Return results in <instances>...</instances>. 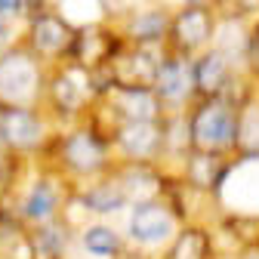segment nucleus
<instances>
[{
  "label": "nucleus",
  "instance_id": "obj_1",
  "mask_svg": "<svg viewBox=\"0 0 259 259\" xmlns=\"http://www.w3.org/2000/svg\"><path fill=\"white\" fill-rule=\"evenodd\" d=\"M235 133H238V108L235 102L222 99H201L188 114V145L191 151L219 154L225 157L235 151Z\"/></svg>",
  "mask_w": 259,
  "mask_h": 259
},
{
  "label": "nucleus",
  "instance_id": "obj_2",
  "mask_svg": "<svg viewBox=\"0 0 259 259\" xmlns=\"http://www.w3.org/2000/svg\"><path fill=\"white\" fill-rule=\"evenodd\" d=\"M74 194V191H71ZM71 194L65 191V179L59 173H40L34 176L19 194H10V210L25 229H37V225L56 222L68 210Z\"/></svg>",
  "mask_w": 259,
  "mask_h": 259
},
{
  "label": "nucleus",
  "instance_id": "obj_3",
  "mask_svg": "<svg viewBox=\"0 0 259 259\" xmlns=\"http://www.w3.org/2000/svg\"><path fill=\"white\" fill-rule=\"evenodd\" d=\"M59 164L65 176L90 182L111 170V139L93 126H77L59 139Z\"/></svg>",
  "mask_w": 259,
  "mask_h": 259
},
{
  "label": "nucleus",
  "instance_id": "obj_4",
  "mask_svg": "<svg viewBox=\"0 0 259 259\" xmlns=\"http://www.w3.org/2000/svg\"><path fill=\"white\" fill-rule=\"evenodd\" d=\"M179 225L182 222H179L176 210L170 207V201L154 198V201H142V204H130L123 235H126L130 247L157 256L170 244V238L179 232Z\"/></svg>",
  "mask_w": 259,
  "mask_h": 259
},
{
  "label": "nucleus",
  "instance_id": "obj_5",
  "mask_svg": "<svg viewBox=\"0 0 259 259\" xmlns=\"http://www.w3.org/2000/svg\"><path fill=\"white\" fill-rule=\"evenodd\" d=\"M44 93V74L31 50H4L0 53V111L4 108H34Z\"/></svg>",
  "mask_w": 259,
  "mask_h": 259
},
{
  "label": "nucleus",
  "instance_id": "obj_6",
  "mask_svg": "<svg viewBox=\"0 0 259 259\" xmlns=\"http://www.w3.org/2000/svg\"><path fill=\"white\" fill-rule=\"evenodd\" d=\"M213 198L225 213L259 216V157H244L241 164H229V173Z\"/></svg>",
  "mask_w": 259,
  "mask_h": 259
},
{
  "label": "nucleus",
  "instance_id": "obj_7",
  "mask_svg": "<svg viewBox=\"0 0 259 259\" xmlns=\"http://www.w3.org/2000/svg\"><path fill=\"white\" fill-rule=\"evenodd\" d=\"M50 126L34 108H4L0 111V151L31 154L47 145Z\"/></svg>",
  "mask_w": 259,
  "mask_h": 259
},
{
  "label": "nucleus",
  "instance_id": "obj_8",
  "mask_svg": "<svg viewBox=\"0 0 259 259\" xmlns=\"http://www.w3.org/2000/svg\"><path fill=\"white\" fill-rule=\"evenodd\" d=\"M111 145L126 157V164H154L164 154V120H130L117 123Z\"/></svg>",
  "mask_w": 259,
  "mask_h": 259
},
{
  "label": "nucleus",
  "instance_id": "obj_9",
  "mask_svg": "<svg viewBox=\"0 0 259 259\" xmlns=\"http://www.w3.org/2000/svg\"><path fill=\"white\" fill-rule=\"evenodd\" d=\"M71 204L83 213V216H96V219H105V216H117L123 210H130V201L114 176V170H108L105 176H96L90 182H83L74 194H71Z\"/></svg>",
  "mask_w": 259,
  "mask_h": 259
},
{
  "label": "nucleus",
  "instance_id": "obj_10",
  "mask_svg": "<svg viewBox=\"0 0 259 259\" xmlns=\"http://www.w3.org/2000/svg\"><path fill=\"white\" fill-rule=\"evenodd\" d=\"M93 96H99L96 77L90 68H80V65H71V68L59 71L47 87V99L59 114H77Z\"/></svg>",
  "mask_w": 259,
  "mask_h": 259
},
{
  "label": "nucleus",
  "instance_id": "obj_11",
  "mask_svg": "<svg viewBox=\"0 0 259 259\" xmlns=\"http://www.w3.org/2000/svg\"><path fill=\"white\" fill-rule=\"evenodd\" d=\"M154 96L160 99V105H164V111H176L182 105H188L194 99V80H191V62L185 56H164V62H160L157 68V77L151 83Z\"/></svg>",
  "mask_w": 259,
  "mask_h": 259
},
{
  "label": "nucleus",
  "instance_id": "obj_12",
  "mask_svg": "<svg viewBox=\"0 0 259 259\" xmlns=\"http://www.w3.org/2000/svg\"><path fill=\"white\" fill-rule=\"evenodd\" d=\"M74 247L87 256V259H117L130 241L120 229H114L105 219H87L80 229L74 232Z\"/></svg>",
  "mask_w": 259,
  "mask_h": 259
},
{
  "label": "nucleus",
  "instance_id": "obj_13",
  "mask_svg": "<svg viewBox=\"0 0 259 259\" xmlns=\"http://www.w3.org/2000/svg\"><path fill=\"white\" fill-rule=\"evenodd\" d=\"M108 102L114 108V123L164 120V105H160L151 87H111Z\"/></svg>",
  "mask_w": 259,
  "mask_h": 259
},
{
  "label": "nucleus",
  "instance_id": "obj_14",
  "mask_svg": "<svg viewBox=\"0 0 259 259\" xmlns=\"http://www.w3.org/2000/svg\"><path fill=\"white\" fill-rule=\"evenodd\" d=\"M154 259H219L216 235L204 222H185Z\"/></svg>",
  "mask_w": 259,
  "mask_h": 259
},
{
  "label": "nucleus",
  "instance_id": "obj_15",
  "mask_svg": "<svg viewBox=\"0 0 259 259\" xmlns=\"http://www.w3.org/2000/svg\"><path fill=\"white\" fill-rule=\"evenodd\" d=\"M191 80H194V96L198 99L225 96V90L232 83V62L219 50H207L191 62Z\"/></svg>",
  "mask_w": 259,
  "mask_h": 259
},
{
  "label": "nucleus",
  "instance_id": "obj_16",
  "mask_svg": "<svg viewBox=\"0 0 259 259\" xmlns=\"http://www.w3.org/2000/svg\"><path fill=\"white\" fill-rule=\"evenodd\" d=\"M164 62V53H160L154 44H142L136 47L123 59V65L114 74V87H151L154 77H157V68Z\"/></svg>",
  "mask_w": 259,
  "mask_h": 259
},
{
  "label": "nucleus",
  "instance_id": "obj_17",
  "mask_svg": "<svg viewBox=\"0 0 259 259\" xmlns=\"http://www.w3.org/2000/svg\"><path fill=\"white\" fill-rule=\"evenodd\" d=\"M123 194L130 204H142V201H154L164 198V176H160L151 164H123L114 170Z\"/></svg>",
  "mask_w": 259,
  "mask_h": 259
},
{
  "label": "nucleus",
  "instance_id": "obj_18",
  "mask_svg": "<svg viewBox=\"0 0 259 259\" xmlns=\"http://www.w3.org/2000/svg\"><path fill=\"white\" fill-rule=\"evenodd\" d=\"M74 37H77L74 28L62 16H40V19H34V25H31V50L44 53V56L71 53Z\"/></svg>",
  "mask_w": 259,
  "mask_h": 259
},
{
  "label": "nucleus",
  "instance_id": "obj_19",
  "mask_svg": "<svg viewBox=\"0 0 259 259\" xmlns=\"http://www.w3.org/2000/svg\"><path fill=\"white\" fill-rule=\"evenodd\" d=\"M225 173H229V164L219 154H204V151L185 154V185H191L194 191H204L213 198L225 179Z\"/></svg>",
  "mask_w": 259,
  "mask_h": 259
},
{
  "label": "nucleus",
  "instance_id": "obj_20",
  "mask_svg": "<svg viewBox=\"0 0 259 259\" xmlns=\"http://www.w3.org/2000/svg\"><path fill=\"white\" fill-rule=\"evenodd\" d=\"M170 37H173V44L182 53L198 50V47H204L213 37V22H210V16L201 7H185L170 25Z\"/></svg>",
  "mask_w": 259,
  "mask_h": 259
},
{
  "label": "nucleus",
  "instance_id": "obj_21",
  "mask_svg": "<svg viewBox=\"0 0 259 259\" xmlns=\"http://www.w3.org/2000/svg\"><path fill=\"white\" fill-rule=\"evenodd\" d=\"M238 108V133H235V151L244 157H259V102H244Z\"/></svg>",
  "mask_w": 259,
  "mask_h": 259
},
{
  "label": "nucleus",
  "instance_id": "obj_22",
  "mask_svg": "<svg viewBox=\"0 0 259 259\" xmlns=\"http://www.w3.org/2000/svg\"><path fill=\"white\" fill-rule=\"evenodd\" d=\"M167 31H170V22H167L164 13H142L139 19H133V25H130V34H133V40L139 47L142 44H157Z\"/></svg>",
  "mask_w": 259,
  "mask_h": 259
},
{
  "label": "nucleus",
  "instance_id": "obj_23",
  "mask_svg": "<svg viewBox=\"0 0 259 259\" xmlns=\"http://www.w3.org/2000/svg\"><path fill=\"white\" fill-rule=\"evenodd\" d=\"M99 0H65V22H93Z\"/></svg>",
  "mask_w": 259,
  "mask_h": 259
},
{
  "label": "nucleus",
  "instance_id": "obj_24",
  "mask_svg": "<svg viewBox=\"0 0 259 259\" xmlns=\"http://www.w3.org/2000/svg\"><path fill=\"white\" fill-rule=\"evenodd\" d=\"M244 53H247V59H250L253 68H259V28L247 37V50H244Z\"/></svg>",
  "mask_w": 259,
  "mask_h": 259
},
{
  "label": "nucleus",
  "instance_id": "obj_25",
  "mask_svg": "<svg viewBox=\"0 0 259 259\" xmlns=\"http://www.w3.org/2000/svg\"><path fill=\"white\" fill-rule=\"evenodd\" d=\"M229 259H259V244H247V247H238Z\"/></svg>",
  "mask_w": 259,
  "mask_h": 259
},
{
  "label": "nucleus",
  "instance_id": "obj_26",
  "mask_svg": "<svg viewBox=\"0 0 259 259\" xmlns=\"http://www.w3.org/2000/svg\"><path fill=\"white\" fill-rule=\"evenodd\" d=\"M22 10V0H0V19H10Z\"/></svg>",
  "mask_w": 259,
  "mask_h": 259
},
{
  "label": "nucleus",
  "instance_id": "obj_27",
  "mask_svg": "<svg viewBox=\"0 0 259 259\" xmlns=\"http://www.w3.org/2000/svg\"><path fill=\"white\" fill-rule=\"evenodd\" d=\"M117 259H154L151 253H145V250H136V247H126Z\"/></svg>",
  "mask_w": 259,
  "mask_h": 259
},
{
  "label": "nucleus",
  "instance_id": "obj_28",
  "mask_svg": "<svg viewBox=\"0 0 259 259\" xmlns=\"http://www.w3.org/2000/svg\"><path fill=\"white\" fill-rule=\"evenodd\" d=\"M4 44H7V25H4V19H0V50H4Z\"/></svg>",
  "mask_w": 259,
  "mask_h": 259
},
{
  "label": "nucleus",
  "instance_id": "obj_29",
  "mask_svg": "<svg viewBox=\"0 0 259 259\" xmlns=\"http://www.w3.org/2000/svg\"><path fill=\"white\" fill-rule=\"evenodd\" d=\"M28 4H34V0H22V7H28Z\"/></svg>",
  "mask_w": 259,
  "mask_h": 259
},
{
  "label": "nucleus",
  "instance_id": "obj_30",
  "mask_svg": "<svg viewBox=\"0 0 259 259\" xmlns=\"http://www.w3.org/2000/svg\"><path fill=\"white\" fill-rule=\"evenodd\" d=\"M0 259H10V256H7V253H0Z\"/></svg>",
  "mask_w": 259,
  "mask_h": 259
}]
</instances>
